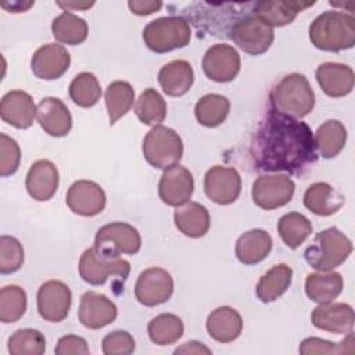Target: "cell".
<instances>
[{"mask_svg":"<svg viewBox=\"0 0 355 355\" xmlns=\"http://www.w3.org/2000/svg\"><path fill=\"white\" fill-rule=\"evenodd\" d=\"M254 1L247 3H191L183 11L187 22L197 29L198 36H212L230 39V33L236 24L252 12Z\"/></svg>","mask_w":355,"mask_h":355,"instance_id":"obj_2","label":"cell"},{"mask_svg":"<svg viewBox=\"0 0 355 355\" xmlns=\"http://www.w3.org/2000/svg\"><path fill=\"white\" fill-rule=\"evenodd\" d=\"M184 331V324L178 315L161 313L147 324L150 340L157 345H171L176 343Z\"/></svg>","mask_w":355,"mask_h":355,"instance_id":"obj_39","label":"cell"},{"mask_svg":"<svg viewBox=\"0 0 355 355\" xmlns=\"http://www.w3.org/2000/svg\"><path fill=\"white\" fill-rule=\"evenodd\" d=\"M57 355H86L90 352L86 340L76 334L62 336L55 345Z\"/></svg>","mask_w":355,"mask_h":355,"instance_id":"obj_47","label":"cell"},{"mask_svg":"<svg viewBox=\"0 0 355 355\" xmlns=\"http://www.w3.org/2000/svg\"><path fill=\"white\" fill-rule=\"evenodd\" d=\"M71 65L68 50L57 43H47L39 47L31 58L32 73L43 80L61 78Z\"/></svg>","mask_w":355,"mask_h":355,"instance_id":"obj_19","label":"cell"},{"mask_svg":"<svg viewBox=\"0 0 355 355\" xmlns=\"http://www.w3.org/2000/svg\"><path fill=\"white\" fill-rule=\"evenodd\" d=\"M173 294V279L162 268L143 270L135 284V297L144 306H157L166 302Z\"/></svg>","mask_w":355,"mask_h":355,"instance_id":"obj_12","label":"cell"},{"mask_svg":"<svg viewBox=\"0 0 355 355\" xmlns=\"http://www.w3.org/2000/svg\"><path fill=\"white\" fill-rule=\"evenodd\" d=\"M26 311V293L17 284L4 286L0 290V320L15 323Z\"/></svg>","mask_w":355,"mask_h":355,"instance_id":"obj_42","label":"cell"},{"mask_svg":"<svg viewBox=\"0 0 355 355\" xmlns=\"http://www.w3.org/2000/svg\"><path fill=\"white\" fill-rule=\"evenodd\" d=\"M24 263V248L18 239L3 234L0 237V273L10 275L21 269Z\"/></svg>","mask_w":355,"mask_h":355,"instance_id":"obj_44","label":"cell"},{"mask_svg":"<svg viewBox=\"0 0 355 355\" xmlns=\"http://www.w3.org/2000/svg\"><path fill=\"white\" fill-rule=\"evenodd\" d=\"M35 1H11V3H3L1 7L7 10L8 12H25L28 11Z\"/></svg>","mask_w":355,"mask_h":355,"instance_id":"obj_51","label":"cell"},{"mask_svg":"<svg viewBox=\"0 0 355 355\" xmlns=\"http://www.w3.org/2000/svg\"><path fill=\"white\" fill-rule=\"evenodd\" d=\"M352 252L351 240L337 227H327L319 232L312 244L305 250L306 263L319 270H333L347 261Z\"/></svg>","mask_w":355,"mask_h":355,"instance_id":"obj_5","label":"cell"},{"mask_svg":"<svg viewBox=\"0 0 355 355\" xmlns=\"http://www.w3.org/2000/svg\"><path fill=\"white\" fill-rule=\"evenodd\" d=\"M315 1L298 0H270L254 1L252 15L268 24L269 26H284L291 24L298 12L313 6Z\"/></svg>","mask_w":355,"mask_h":355,"instance_id":"obj_24","label":"cell"},{"mask_svg":"<svg viewBox=\"0 0 355 355\" xmlns=\"http://www.w3.org/2000/svg\"><path fill=\"white\" fill-rule=\"evenodd\" d=\"M36 111L37 107L33 98L24 90H11L1 97L0 116L6 123L17 129L31 128L36 118Z\"/></svg>","mask_w":355,"mask_h":355,"instance_id":"obj_21","label":"cell"},{"mask_svg":"<svg viewBox=\"0 0 355 355\" xmlns=\"http://www.w3.org/2000/svg\"><path fill=\"white\" fill-rule=\"evenodd\" d=\"M71 100L82 108H90L97 104L101 97V86L96 75L92 72L78 73L69 83Z\"/></svg>","mask_w":355,"mask_h":355,"instance_id":"obj_40","label":"cell"},{"mask_svg":"<svg viewBox=\"0 0 355 355\" xmlns=\"http://www.w3.org/2000/svg\"><path fill=\"white\" fill-rule=\"evenodd\" d=\"M68 208L80 216H96L101 214L107 204V197L100 184L92 180L73 182L65 196Z\"/></svg>","mask_w":355,"mask_h":355,"instance_id":"obj_16","label":"cell"},{"mask_svg":"<svg viewBox=\"0 0 355 355\" xmlns=\"http://www.w3.org/2000/svg\"><path fill=\"white\" fill-rule=\"evenodd\" d=\"M175 354H212V351L205 347L202 343L198 341H187L184 344H182L180 347H178L175 351Z\"/></svg>","mask_w":355,"mask_h":355,"instance_id":"obj_49","label":"cell"},{"mask_svg":"<svg viewBox=\"0 0 355 355\" xmlns=\"http://www.w3.org/2000/svg\"><path fill=\"white\" fill-rule=\"evenodd\" d=\"M254 168L265 172L305 173L318 161L311 128L295 118L268 111L252 136Z\"/></svg>","mask_w":355,"mask_h":355,"instance_id":"obj_1","label":"cell"},{"mask_svg":"<svg viewBox=\"0 0 355 355\" xmlns=\"http://www.w3.org/2000/svg\"><path fill=\"white\" fill-rule=\"evenodd\" d=\"M193 190V175L183 165L176 164L162 172L158 183V194L164 204L178 208L189 202Z\"/></svg>","mask_w":355,"mask_h":355,"instance_id":"obj_17","label":"cell"},{"mask_svg":"<svg viewBox=\"0 0 355 355\" xmlns=\"http://www.w3.org/2000/svg\"><path fill=\"white\" fill-rule=\"evenodd\" d=\"M7 349L11 355H42L46 351V338L36 329H18L10 336Z\"/></svg>","mask_w":355,"mask_h":355,"instance_id":"obj_41","label":"cell"},{"mask_svg":"<svg viewBox=\"0 0 355 355\" xmlns=\"http://www.w3.org/2000/svg\"><path fill=\"white\" fill-rule=\"evenodd\" d=\"M36 301L39 315L47 322L58 323L69 313L72 294L64 282L47 280L39 287Z\"/></svg>","mask_w":355,"mask_h":355,"instance_id":"obj_14","label":"cell"},{"mask_svg":"<svg viewBox=\"0 0 355 355\" xmlns=\"http://www.w3.org/2000/svg\"><path fill=\"white\" fill-rule=\"evenodd\" d=\"M104 100L110 125H114L132 108L135 101V89L129 82L114 80L107 86Z\"/></svg>","mask_w":355,"mask_h":355,"instance_id":"obj_36","label":"cell"},{"mask_svg":"<svg viewBox=\"0 0 355 355\" xmlns=\"http://www.w3.org/2000/svg\"><path fill=\"white\" fill-rule=\"evenodd\" d=\"M129 10L136 15H150L153 12H157L161 10L162 3L161 1H143V0H130L128 1Z\"/></svg>","mask_w":355,"mask_h":355,"instance_id":"obj_48","label":"cell"},{"mask_svg":"<svg viewBox=\"0 0 355 355\" xmlns=\"http://www.w3.org/2000/svg\"><path fill=\"white\" fill-rule=\"evenodd\" d=\"M207 197L219 205L233 204L241 191V178L234 168L215 165L204 176Z\"/></svg>","mask_w":355,"mask_h":355,"instance_id":"obj_13","label":"cell"},{"mask_svg":"<svg viewBox=\"0 0 355 355\" xmlns=\"http://www.w3.org/2000/svg\"><path fill=\"white\" fill-rule=\"evenodd\" d=\"M173 222L180 233L191 239H198L208 233L211 216L202 204L189 201L176 208Z\"/></svg>","mask_w":355,"mask_h":355,"instance_id":"obj_28","label":"cell"},{"mask_svg":"<svg viewBox=\"0 0 355 355\" xmlns=\"http://www.w3.org/2000/svg\"><path fill=\"white\" fill-rule=\"evenodd\" d=\"M60 175L57 166L49 159L33 162L26 173L25 187L36 201H49L57 191Z\"/></svg>","mask_w":355,"mask_h":355,"instance_id":"obj_22","label":"cell"},{"mask_svg":"<svg viewBox=\"0 0 355 355\" xmlns=\"http://www.w3.org/2000/svg\"><path fill=\"white\" fill-rule=\"evenodd\" d=\"M19 162L21 148L18 143L6 133H0V175L3 178L14 175Z\"/></svg>","mask_w":355,"mask_h":355,"instance_id":"obj_45","label":"cell"},{"mask_svg":"<svg viewBox=\"0 0 355 355\" xmlns=\"http://www.w3.org/2000/svg\"><path fill=\"white\" fill-rule=\"evenodd\" d=\"M141 248V237L136 227L125 222H111L101 226L94 237L97 254L115 258L121 254L135 255Z\"/></svg>","mask_w":355,"mask_h":355,"instance_id":"obj_8","label":"cell"},{"mask_svg":"<svg viewBox=\"0 0 355 355\" xmlns=\"http://www.w3.org/2000/svg\"><path fill=\"white\" fill-rule=\"evenodd\" d=\"M230 110L229 100L218 93L202 96L194 105V115L200 125L216 128L225 122Z\"/></svg>","mask_w":355,"mask_h":355,"instance_id":"obj_35","label":"cell"},{"mask_svg":"<svg viewBox=\"0 0 355 355\" xmlns=\"http://www.w3.org/2000/svg\"><path fill=\"white\" fill-rule=\"evenodd\" d=\"M293 269L286 263H279L270 268L258 282L255 294L263 304H269L282 297L290 287Z\"/></svg>","mask_w":355,"mask_h":355,"instance_id":"obj_32","label":"cell"},{"mask_svg":"<svg viewBox=\"0 0 355 355\" xmlns=\"http://www.w3.org/2000/svg\"><path fill=\"white\" fill-rule=\"evenodd\" d=\"M130 273V263L121 258H107L94 250V247L83 251L79 259V275L83 282L92 286L104 284L110 276H118L122 280Z\"/></svg>","mask_w":355,"mask_h":355,"instance_id":"obj_9","label":"cell"},{"mask_svg":"<svg viewBox=\"0 0 355 355\" xmlns=\"http://www.w3.org/2000/svg\"><path fill=\"white\" fill-rule=\"evenodd\" d=\"M205 327L212 340L218 343H232L243 330V319L234 308L219 306L208 315Z\"/></svg>","mask_w":355,"mask_h":355,"instance_id":"obj_27","label":"cell"},{"mask_svg":"<svg viewBox=\"0 0 355 355\" xmlns=\"http://www.w3.org/2000/svg\"><path fill=\"white\" fill-rule=\"evenodd\" d=\"M230 39L250 55H261L269 50L273 43V28L252 15L243 18L230 33Z\"/></svg>","mask_w":355,"mask_h":355,"instance_id":"obj_11","label":"cell"},{"mask_svg":"<svg viewBox=\"0 0 355 355\" xmlns=\"http://www.w3.org/2000/svg\"><path fill=\"white\" fill-rule=\"evenodd\" d=\"M190 24L180 15L159 17L143 29L144 44L158 54L182 49L190 43Z\"/></svg>","mask_w":355,"mask_h":355,"instance_id":"obj_6","label":"cell"},{"mask_svg":"<svg viewBox=\"0 0 355 355\" xmlns=\"http://www.w3.org/2000/svg\"><path fill=\"white\" fill-rule=\"evenodd\" d=\"M57 6L64 11H83L94 6V1H57Z\"/></svg>","mask_w":355,"mask_h":355,"instance_id":"obj_50","label":"cell"},{"mask_svg":"<svg viewBox=\"0 0 355 355\" xmlns=\"http://www.w3.org/2000/svg\"><path fill=\"white\" fill-rule=\"evenodd\" d=\"M240 55L233 46L214 44L202 58V71L205 76L218 83L232 82L240 72Z\"/></svg>","mask_w":355,"mask_h":355,"instance_id":"obj_15","label":"cell"},{"mask_svg":"<svg viewBox=\"0 0 355 355\" xmlns=\"http://www.w3.org/2000/svg\"><path fill=\"white\" fill-rule=\"evenodd\" d=\"M354 334L352 331L338 344L319 338V337H308L300 345L301 355H313V354H352L355 351L354 347Z\"/></svg>","mask_w":355,"mask_h":355,"instance_id":"obj_43","label":"cell"},{"mask_svg":"<svg viewBox=\"0 0 355 355\" xmlns=\"http://www.w3.org/2000/svg\"><path fill=\"white\" fill-rule=\"evenodd\" d=\"M311 220L300 212L284 214L277 222V233L283 243L291 248H298L312 233Z\"/></svg>","mask_w":355,"mask_h":355,"instance_id":"obj_37","label":"cell"},{"mask_svg":"<svg viewBox=\"0 0 355 355\" xmlns=\"http://www.w3.org/2000/svg\"><path fill=\"white\" fill-rule=\"evenodd\" d=\"M51 32L57 42L68 46H78L87 39L89 25L83 18L69 11H64L53 19Z\"/></svg>","mask_w":355,"mask_h":355,"instance_id":"obj_34","label":"cell"},{"mask_svg":"<svg viewBox=\"0 0 355 355\" xmlns=\"http://www.w3.org/2000/svg\"><path fill=\"white\" fill-rule=\"evenodd\" d=\"M344 202V194L326 182L312 183L304 194L305 208L319 216H330L338 212Z\"/></svg>","mask_w":355,"mask_h":355,"instance_id":"obj_26","label":"cell"},{"mask_svg":"<svg viewBox=\"0 0 355 355\" xmlns=\"http://www.w3.org/2000/svg\"><path fill=\"white\" fill-rule=\"evenodd\" d=\"M309 40L322 51H343L355 44V18L341 11H324L309 25Z\"/></svg>","mask_w":355,"mask_h":355,"instance_id":"obj_3","label":"cell"},{"mask_svg":"<svg viewBox=\"0 0 355 355\" xmlns=\"http://www.w3.org/2000/svg\"><path fill=\"white\" fill-rule=\"evenodd\" d=\"M313 141L316 153L326 159H331L343 151L347 141V129L340 121L329 119L318 128Z\"/></svg>","mask_w":355,"mask_h":355,"instance_id":"obj_33","label":"cell"},{"mask_svg":"<svg viewBox=\"0 0 355 355\" xmlns=\"http://www.w3.org/2000/svg\"><path fill=\"white\" fill-rule=\"evenodd\" d=\"M343 287V276L333 270L309 273L305 280L306 297L316 304L331 302L341 294Z\"/></svg>","mask_w":355,"mask_h":355,"instance_id":"obj_31","label":"cell"},{"mask_svg":"<svg viewBox=\"0 0 355 355\" xmlns=\"http://www.w3.org/2000/svg\"><path fill=\"white\" fill-rule=\"evenodd\" d=\"M316 82L329 97H344L354 89V71L340 62H323L316 68Z\"/></svg>","mask_w":355,"mask_h":355,"instance_id":"obj_25","label":"cell"},{"mask_svg":"<svg viewBox=\"0 0 355 355\" xmlns=\"http://www.w3.org/2000/svg\"><path fill=\"white\" fill-rule=\"evenodd\" d=\"M311 322L315 327L334 333L348 334L352 331L355 316L351 305L344 302H326L319 304L311 315Z\"/></svg>","mask_w":355,"mask_h":355,"instance_id":"obj_20","label":"cell"},{"mask_svg":"<svg viewBox=\"0 0 355 355\" xmlns=\"http://www.w3.org/2000/svg\"><path fill=\"white\" fill-rule=\"evenodd\" d=\"M135 114L139 121L148 126H158L166 116V101L153 87L144 89L135 104Z\"/></svg>","mask_w":355,"mask_h":355,"instance_id":"obj_38","label":"cell"},{"mask_svg":"<svg viewBox=\"0 0 355 355\" xmlns=\"http://www.w3.org/2000/svg\"><path fill=\"white\" fill-rule=\"evenodd\" d=\"M294 190L295 183L287 175H261L252 184L251 196L255 205L272 211L288 204Z\"/></svg>","mask_w":355,"mask_h":355,"instance_id":"obj_10","label":"cell"},{"mask_svg":"<svg viewBox=\"0 0 355 355\" xmlns=\"http://www.w3.org/2000/svg\"><path fill=\"white\" fill-rule=\"evenodd\" d=\"M269 101L273 111L301 119L312 112L315 93L308 79L302 73L294 72L283 76L272 87Z\"/></svg>","mask_w":355,"mask_h":355,"instance_id":"obj_4","label":"cell"},{"mask_svg":"<svg viewBox=\"0 0 355 355\" xmlns=\"http://www.w3.org/2000/svg\"><path fill=\"white\" fill-rule=\"evenodd\" d=\"M36 118L40 128L53 137H64L72 128V115L62 100L44 97L37 104Z\"/></svg>","mask_w":355,"mask_h":355,"instance_id":"obj_23","label":"cell"},{"mask_svg":"<svg viewBox=\"0 0 355 355\" xmlns=\"http://www.w3.org/2000/svg\"><path fill=\"white\" fill-rule=\"evenodd\" d=\"M116 316L118 308L107 295L90 290L80 297L78 319L82 326L98 330L111 324Z\"/></svg>","mask_w":355,"mask_h":355,"instance_id":"obj_18","label":"cell"},{"mask_svg":"<svg viewBox=\"0 0 355 355\" xmlns=\"http://www.w3.org/2000/svg\"><path fill=\"white\" fill-rule=\"evenodd\" d=\"M141 150L153 168L165 171L179 164L183 155V141L173 129L158 125L144 136Z\"/></svg>","mask_w":355,"mask_h":355,"instance_id":"obj_7","label":"cell"},{"mask_svg":"<svg viewBox=\"0 0 355 355\" xmlns=\"http://www.w3.org/2000/svg\"><path fill=\"white\" fill-rule=\"evenodd\" d=\"M135 338L126 330L111 331L101 341L105 355H129L135 351Z\"/></svg>","mask_w":355,"mask_h":355,"instance_id":"obj_46","label":"cell"},{"mask_svg":"<svg viewBox=\"0 0 355 355\" xmlns=\"http://www.w3.org/2000/svg\"><path fill=\"white\" fill-rule=\"evenodd\" d=\"M273 245L270 234L263 229L244 232L236 241V257L244 265H255L263 261Z\"/></svg>","mask_w":355,"mask_h":355,"instance_id":"obj_29","label":"cell"},{"mask_svg":"<svg viewBox=\"0 0 355 355\" xmlns=\"http://www.w3.org/2000/svg\"><path fill=\"white\" fill-rule=\"evenodd\" d=\"M194 82V71L184 60H173L158 72V83L162 92L171 97L186 94Z\"/></svg>","mask_w":355,"mask_h":355,"instance_id":"obj_30","label":"cell"}]
</instances>
